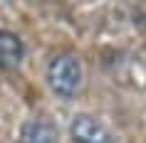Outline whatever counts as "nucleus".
Segmentation results:
<instances>
[{
	"label": "nucleus",
	"instance_id": "1",
	"mask_svg": "<svg viewBox=\"0 0 146 143\" xmlns=\"http://www.w3.org/2000/svg\"><path fill=\"white\" fill-rule=\"evenodd\" d=\"M82 82H84V69H82V62L74 54L60 52L50 59V64H47V84H50L54 96H60V99L77 96V91L82 89Z\"/></svg>",
	"mask_w": 146,
	"mask_h": 143
},
{
	"label": "nucleus",
	"instance_id": "2",
	"mask_svg": "<svg viewBox=\"0 0 146 143\" xmlns=\"http://www.w3.org/2000/svg\"><path fill=\"white\" fill-rule=\"evenodd\" d=\"M69 136H72V143H114V136L107 128V123H102L89 113H79L72 119Z\"/></svg>",
	"mask_w": 146,
	"mask_h": 143
},
{
	"label": "nucleus",
	"instance_id": "3",
	"mask_svg": "<svg viewBox=\"0 0 146 143\" xmlns=\"http://www.w3.org/2000/svg\"><path fill=\"white\" fill-rule=\"evenodd\" d=\"M20 143H60V133L52 121L30 119L20 128Z\"/></svg>",
	"mask_w": 146,
	"mask_h": 143
},
{
	"label": "nucleus",
	"instance_id": "4",
	"mask_svg": "<svg viewBox=\"0 0 146 143\" xmlns=\"http://www.w3.org/2000/svg\"><path fill=\"white\" fill-rule=\"evenodd\" d=\"M25 57V45L15 32L0 30V69H15Z\"/></svg>",
	"mask_w": 146,
	"mask_h": 143
}]
</instances>
